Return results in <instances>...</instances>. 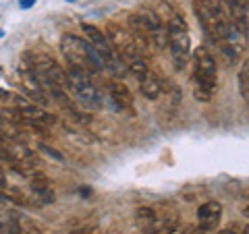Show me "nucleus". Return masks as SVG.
I'll use <instances>...</instances> for the list:
<instances>
[{
	"mask_svg": "<svg viewBox=\"0 0 249 234\" xmlns=\"http://www.w3.org/2000/svg\"><path fill=\"white\" fill-rule=\"evenodd\" d=\"M164 27H166V46H170V50H173V62L178 71H181L187 65V60L191 58V40H189V33H187V21L181 15L173 13Z\"/></svg>",
	"mask_w": 249,
	"mask_h": 234,
	"instance_id": "nucleus-4",
	"label": "nucleus"
},
{
	"mask_svg": "<svg viewBox=\"0 0 249 234\" xmlns=\"http://www.w3.org/2000/svg\"><path fill=\"white\" fill-rule=\"evenodd\" d=\"M129 71L133 73V75L137 77V81H139V79H143V77L150 73L152 68L145 65V60H143V58H133V60H129Z\"/></svg>",
	"mask_w": 249,
	"mask_h": 234,
	"instance_id": "nucleus-12",
	"label": "nucleus"
},
{
	"mask_svg": "<svg viewBox=\"0 0 249 234\" xmlns=\"http://www.w3.org/2000/svg\"><path fill=\"white\" fill-rule=\"evenodd\" d=\"M108 91H110V100L119 108H131L133 106V96H131V91L124 83H121V81L108 83Z\"/></svg>",
	"mask_w": 249,
	"mask_h": 234,
	"instance_id": "nucleus-9",
	"label": "nucleus"
},
{
	"mask_svg": "<svg viewBox=\"0 0 249 234\" xmlns=\"http://www.w3.org/2000/svg\"><path fill=\"white\" fill-rule=\"evenodd\" d=\"M67 75V83H69V89L75 93L77 100H81L83 104H88L91 108H100L102 104V96H100L98 87L93 85L91 77L89 75H83L79 71H75V68L69 67V71H65Z\"/></svg>",
	"mask_w": 249,
	"mask_h": 234,
	"instance_id": "nucleus-6",
	"label": "nucleus"
},
{
	"mask_svg": "<svg viewBox=\"0 0 249 234\" xmlns=\"http://www.w3.org/2000/svg\"><path fill=\"white\" fill-rule=\"evenodd\" d=\"M137 217H139V220L156 222V217H158V216H156V212H154L152 207H139V209H137Z\"/></svg>",
	"mask_w": 249,
	"mask_h": 234,
	"instance_id": "nucleus-13",
	"label": "nucleus"
},
{
	"mask_svg": "<svg viewBox=\"0 0 249 234\" xmlns=\"http://www.w3.org/2000/svg\"><path fill=\"white\" fill-rule=\"evenodd\" d=\"M60 50L65 54V58L69 60V67L79 71L83 75H98L106 71L104 58L91 44H88L81 37H77L73 33H65L60 40Z\"/></svg>",
	"mask_w": 249,
	"mask_h": 234,
	"instance_id": "nucleus-2",
	"label": "nucleus"
},
{
	"mask_svg": "<svg viewBox=\"0 0 249 234\" xmlns=\"http://www.w3.org/2000/svg\"><path fill=\"white\" fill-rule=\"evenodd\" d=\"M67 2H75V0H67Z\"/></svg>",
	"mask_w": 249,
	"mask_h": 234,
	"instance_id": "nucleus-18",
	"label": "nucleus"
},
{
	"mask_svg": "<svg viewBox=\"0 0 249 234\" xmlns=\"http://www.w3.org/2000/svg\"><path fill=\"white\" fill-rule=\"evenodd\" d=\"M239 91H241V98L249 100V62L245 60L243 62V67H241V71H239Z\"/></svg>",
	"mask_w": 249,
	"mask_h": 234,
	"instance_id": "nucleus-11",
	"label": "nucleus"
},
{
	"mask_svg": "<svg viewBox=\"0 0 249 234\" xmlns=\"http://www.w3.org/2000/svg\"><path fill=\"white\" fill-rule=\"evenodd\" d=\"M2 37H4V29L0 27V40H2Z\"/></svg>",
	"mask_w": 249,
	"mask_h": 234,
	"instance_id": "nucleus-17",
	"label": "nucleus"
},
{
	"mask_svg": "<svg viewBox=\"0 0 249 234\" xmlns=\"http://www.w3.org/2000/svg\"><path fill=\"white\" fill-rule=\"evenodd\" d=\"M37 150H40L42 153H46V155H50V158H54V160H60L62 162V153H58L56 150H52V147H48V145L40 143V145H37Z\"/></svg>",
	"mask_w": 249,
	"mask_h": 234,
	"instance_id": "nucleus-14",
	"label": "nucleus"
},
{
	"mask_svg": "<svg viewBox=\"0 0 249 234\" xmlns=\"http://www.w3.org/2000/svg\"><path fill=\"white\" fill-rule=\"evenodd\" d=\"M34 4H36V0H19V6H21L23 11H25V9H31Z\"/></svg>",
	"mask_w": 249,
	"mask_h": 234,
	"instance_id": "nucleus-15",
	"label": "nucleus"
},
{
	"mask_svg": "<svg viewBox=\"0 0 249 234\" xmlns=\"http://www.w3.org/2000/svg\"><path fill=\"white\" fill-rule=\"evenodd\" d=\"M193 11H196V17L199 19L204 31L214 42L237 44L241 33L231 25L222 0H196Z\"/></svg>",
	"mask_w": 249,
	"mask_h": 234,
	"instance_id": "nucleus-1",
	"label": "nucleus"
},
{
	"mask_svg": "<svg viewBox=\"0 0 249 234\" xmlns=\"http://www.w3.org/2000/svg\"><path fill=\"white\" fill-rule=\"evenodd\" d=\"M139 91H142L147 100H158L162 96V81L158 79V75H154L150 71L143 79H139Z\"/></svg>",
	"mask_w": 249,
	"mask_h": 234,
	"instance_id": "nucleus-10",
	"label": "nucleus"
},
{
	"mask_svg": "<svg viewBox=\"0 0 249 234\" xmlns=\"http://www.w3.org/2000/svg\"><path fill=\"white\" fill-rule=\"evenodd\" d=\"M193 96L197 102H210L218 91V65L212 52L204 46L193 52V73H191Z\"/></svg>",
	"mask_w": 249,
	"mask_h": 234,
	"instance_id": "nucleus-3",
	"label": "nucleus"
},
{
	"mask_svg": "<svg viewBox=\"0 0 249 234\" xmlns=\"http://www.w3.org/2000/svg\"><path fill=\"white\" fill-rule=\"evenodd\" d=\"M104 35H106L108 44H110V48L114 52H119L123 56V60L129 62L133 58H142V52L137 48L135 37L131 35L129 29H124L123 25H119V23H108Z\"/></svg>",
	"mask_w": 249,
	"mask_h": 234,
	"instance_id": "nucleus-5",
	"label": "nucleus"
},
{
	"mask_svg": "<svg viewBox=\"0 0 249 234\" xmlns=\"http://www.w3.org/2000/svg\"><path fill=\"white\" fill-rule=\"evenodd\" d=\"M222 4L231 25L243 37H247V4L241 2V0H222Z\"/></svg>",
	"mask_w": 249,
	"mask_h": 234,
	"instance_id": "nucleus-7",
	"label": "nucleus"
},
{
	"mask_svg": "<svg viewBox=\"0 0 249 234\" xmlns=\"http://www.w3.org/2000/svg\"><path fill=\"white\" fill-rule=\"evenodd\" d=\"M222 217V205L220 201H206L197 207V220H199V228L201 230H214L218 224H220Z\"/></svg>",
	"mask_w": 249,
	"mask_h": 234,
	"instance_id": "nucleus-8",
	"label": "nucleus"
},
{
	"mask_svg": "<svg viewBox=\"0 0 249 234\" xmlns=\"http://www.w3.org/2000/svg\"><path fill=\"white\" fill-rule=\"evenodd\" d=\"M6 176H4V172H2V168H0V189H6Z\"/></svg>",
	"mask_w": 249,
	"mask_h": 234,
	"instance_id": "nucleus-16",
	"label": "nucleus"
}]
</instances>
